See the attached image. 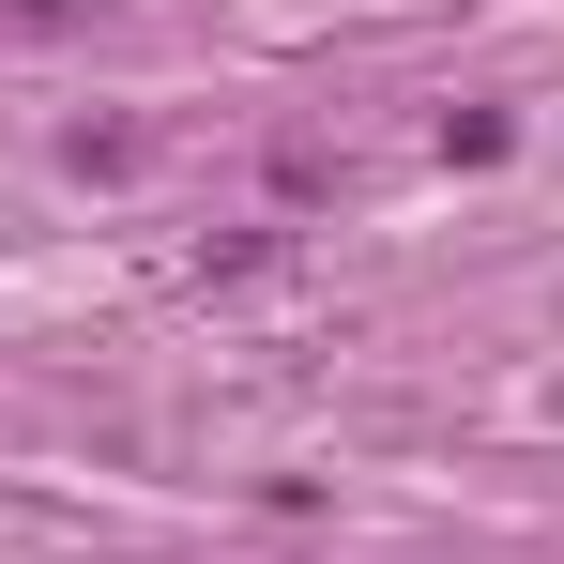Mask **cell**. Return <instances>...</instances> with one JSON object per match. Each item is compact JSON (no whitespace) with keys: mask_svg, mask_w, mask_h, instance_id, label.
<instances>
[{"mask_svg":"<svg viewBox=\"0 0 564 564\" xmlns=\"http://www.w3.org/2000/svg\"><path fill=\"white\" fill-rule=\"evenodd\" d=\"M62 153H77V169H93V184H122V169H138V122H77V138H62Z\"/></svg>","mask_w":564,"mask_h":564,"instance_id":"7a4b0ae2","label":"cell"},{"mask_svg":"<svg viewBox=\"0 0 564 564\" xmlns=\"http://www.w3.org/2000/svg\"><path fill=\"white\" fill-rule=\"evenodd\" d=\"M107 0H15V31H93Z\"/></svg>","mask_w":564,"mask_h":564,"instance_id":"3957f363","label":"cell"},{"mask_svg":"<svg viewBox=\"0 0 564 564\" xmlns=\"http://www.w3.org/2000/svg\"><path fill=\"white\" fill-rule=\"evenodd\" d=\"M503 138H519L503 107H443V169H503Z\"/></svg>","mask_w":564,"mask_h":564,"instance_id":"6da1fadb","label":"cell"}]
</instances>
